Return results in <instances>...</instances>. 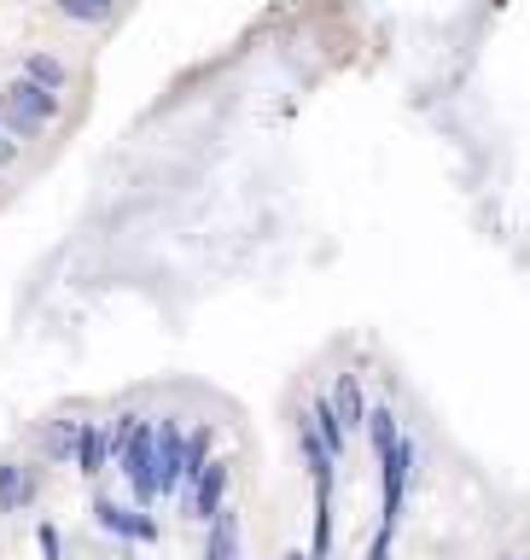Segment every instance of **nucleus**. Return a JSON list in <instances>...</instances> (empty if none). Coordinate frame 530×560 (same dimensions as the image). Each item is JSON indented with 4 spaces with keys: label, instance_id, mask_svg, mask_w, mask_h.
Returning a JSON list of instances; mask_svg holds the SVG:
<instances>
[{
    "label": "nucleus",
    "instance_id": "15",
    "mask_svg": "<svg viewBox=\"0 0 530 560\" xmlns=\"http://www.w3.org/2000/svg\"><path fill=\"white\" fill-rule=\"evenodd\" d=\"M7 164H19V141H12L7 129H0V169H7Z\"/></svg>",
    "mask_w": 530,
    "mask_h": 560
},
{
    "label": "nucleus",
    "instance_id": "17",
    "mask_svg": "<svg viewBox=\"0 0 530 560\" xmlns=\"http://www.w3.org/2000/svg\"><path fill=\"white\" fill-rule=\"evenodd\" d=\"M513 560H530V555H513Z\"/></svg>",
    "mask_w": 530,
    "mask_h": 560
},
{
    "label": "nucleus",
    "instance_id": "14",
    "mask_svg": "<svg viewBox=\"0 0 530 560\" xmlns=\"http://www.w3.org/2000/svg\"><path fill=\"white\" fill-rule=\"evenodd\" d=\"M76 427H82V420H53V427L41 432V450L53 455V462H71V455H76Z\"/></svg>",
    "mask_w": 530,
    "mask_h": 560
},
{
    "label": "nucleus",
    "instance_id": "2",
    "mask_svg": "<svg viewBox=\"0 0 530 560\" xmlns=\"http://www.w3.org/2000/svg\"><path fill=\"white\" fill-rule=\"evenodd\" d=\"M380 543H373V560H385L390 549V532L402 520V502H408V479H414V438L397 432V444L380 450Z\"/></svg>",
    "mask_w": 530,
    "mask_h": 560
},
{
    "label": "nucleus",
    "instance_id": "12",
    "mask_svg": "<svg viewBox=\"0 0 530 560\" xmlns=\"http://www.w3.org/2000/svg\"><path fill=\"white\" fill-rule=\"evenodd\" d=\"M53 7H59V19L88 24V29H99V24L117 19V0H53Z\"/></svg>",
    "mask_w": 530,
    "mask_h": 560
},
{
    "label": "nucleus",
    "instance_id": "6",
    "mask_svg": "<svg viewBox=\"0 0 530 560\" xmlns=\"http://www.w3.org/2000/svg\"><path fill=\"white\" fill-rule=\"evenodd\" d=\"M186 479V432L181 420H158V490H181Z\"/></svg>",
    "mask_w": 530,
    "mask_h": 560
},
{
    "label": "nucleus",
    "instance_id": "5",
    "mask_svg": "<svg viewBox=\"0 0 530 560\" xmlns=\"http://www.w3.org/2000/svg\"><path fill=\"white\" fill-rule=\"evenodd\" d=\"M94 520H99V532H111V537H129V543H152L158 537V520L141 514V508H123V502H111V497H99L94 502Z\"/></svg>",
    "mask_w": 530,
    "mask_h": 560
},
{
    "label": "nucleus",
    "instance_id": "4",
    "mask_svg": "<svg viewBox=\"0 0 530 560\" xmlns=\"http://www.w3.org/2000/svg\"><path fill=\"white\" fill-rule=\"evenodd\" d=\"M228 485H233V467H228V462H210V467H204L198 479L186 485V520L210 525L221 508H228Z\"/></svg>",
    "mask_w": 530,
    "mask_h": 560
},
{
    "label": "nucleus",
    "instance_id": "9",
    "mask_svg": "<svg viewBox=\"0 0 530 560\" xmlns=\"http://www.w3.org/2000/svg\"><path fill=\"white\" fill-rule=\"evenodd\" d=\"M204 560H245V532H239L233 508H221V514L204 525Z\"/></svg>",
    "mask_w": 530,
    "mask_h": 560
},
{
    "label": "nucleus",
    "instance_id": "1",
    "mask_svg": "<svg viewBox=\"0 0 530 560\" xmlns=\"http://www.w3.org/2000/svg\"><path fill=\"white\" fill-rule=\"evenodd\" d=\"M111 455L123 467V479L134 490V502H158V420H141V415H123L111 420Z\"/></svg>",
    "mask_w": 530,
    "mask_h": 560
},
{
    "label": "nucleus",
    "instance_id": "10",
    "mask_svg": "<svg viewBox=\"0 0 530 560\" xmlns=\"http://www.w3.org/2000/svg\"><path fill=\"white\" fill-rule=\"evenodd\" d=\"M333 415L345 420V432H356V427H368V397H362V380L356 373H338L333 380Z\"/></svg>",
    "mask_w": 530,
    "mask_h": 560
},
{
    "label": "nucleus",
    "instance_id": "3",
    "mask_svg": "<svg viewBox=\"0 0 530 560\" xmlns=\"http://www.w3.org/2000/svg\"><path fill=\"white\" fill-rule=\"evenodd\" d=\"M53 117H59V94L41 88V82L19 76V82H7V88H0V129H7L12 141H36Z\"/></svg>",
    "mask_w": 530,
    "mask_h": 560
},
{
    "label": "nucleus",
    "instance_id": "13",
    "mask_svg": "<svg viewBox=\"0 0 530 560\" xmlns=\"http://www.w3.org/2000/svg\"><path fill=\"white\" fill-rule=\"evenodd\" d=\"M397 409H390V403H373V409H368V438H373V455H380V450H390V444H397Z\"/></svg>",
    "mask_w": 530,
    "mask_h": 560
},
{
    "label": "nucleus",
    "instance_id": "16",
    "mask_svg": "<svg viewBox=\"0 0 530 560\" xmlns=\"http://www.w3.org/2000/svg\"><path fill=\"white\" fill-rule=\"evenodd\" d=\"M286 560H315V555H303V549H292V555H286Z\"/></svg>",
    "mask_w": 530,
    "mask_h": 560
},
{
    "label": "nucleus",
    "instance_id": "7",
    "mask_svg": "<svg viewBox=\"0 0 530 560\" xmlns=\"http://www.w3.org/2000/svg\"><path fill=\"white\" fill-rule=\"evenodd\" d=\"M76 473H88V479H99V473L111 467V427H94V420H82L76 427V455H71Z\"/></svg>",
    "mask_w": 530,
    "mask_h": 560
},
{
    "label": "nucleus",
    "instance_id": "11",
    "mask_svg": "<svg viewBox=\"0 0 530 560\" xmlns=\"http://www.w3.org/2000/svg\"><path fill=\"white\" fill-rule=\"evenodd\" d=\"M24 76L41 82V88H53V94L71 88V64H64L59 53H29V59H24Z\"/></svg>",
    "mask_w": 530,
    "mask_h": 560
},
{
    "label": "nucleus",
    "instance_id": "8",
    "mask_svg": "<svg viewBox=\"0 0 530 560\" xmlns=\"http://www.w3.org/2000/svg\"><path fill=\"white\" fill-rule=\"evenodd\" d=\"M36 490H41V473L36 467L7 462V467H0V514H24V508L36 502Z\"/></svg>",
    "mask_w": 530,
    "mask_h": 560
}]
</instances>
